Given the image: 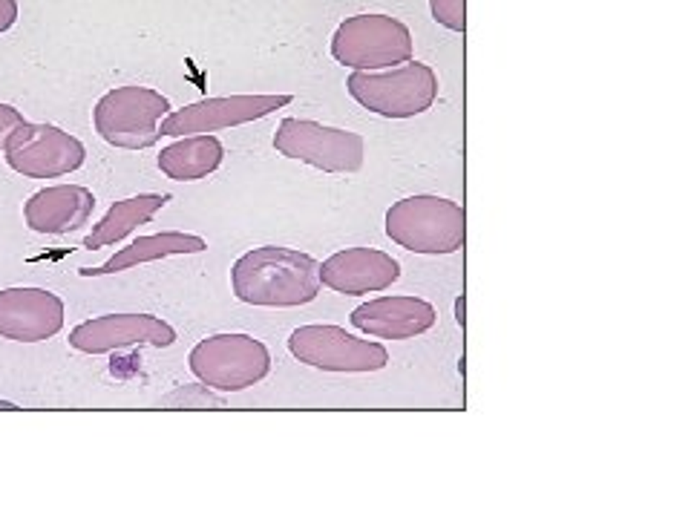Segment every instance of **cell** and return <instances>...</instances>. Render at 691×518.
Segmentation results:
<instances>
[{
    "label": "cell",
    "mask_w": 691,
    "mask_h": 518,
    "mask_svg": "<svg viewBox=\"0 0 691 518\" xmlns=\"http://www.w3.org/2000/svg\"><path fill=\"white\" fill-rule=\"evenodd\" d=\"M320 263L309 254L280 245H262L242 254L230 268V288L245 305L294 308L317 300Z\"/></svg>",
    "instance_id": "6da1fadb"
},
{
    "label": "cell",
    "mask_w": 691,
    "mask_h": 518,
    "mask_svg": "<svg viewBox=\"0 0 691 518\" xmlns=\"http://www.w3.org/2000/svg\"><path fill=\"white\" fill-rule=\"evenodd\" d=\"M386 237L412 254H455L467 242V214L444 196H406L386 211Z\"/></svg>",
    "instance_id": "7a4b0ae2"
},
{
    "label": "cell",
    "mask_w": 691,
    "mask_h": 518,
    "mask_svg": "<svg viewBox=\"0 0 691 518\" xmlns=\"http://www.w3.org/2000/svg\"><path fill=\"white\" fill-rule=\"evenodd\" d=\"M355 101L383 118H415L438 98V76L430 64L406 61V64L378 69H355L346 81Z\"/></svg>",
    "instance_id": "3957f363"
},
{
    "label": "cell",
    "mask_w": 691,
    "mask_h": 518,
    "mask_svg": "<svg viewBox=\"0 0 691 518\" xmlns=\"http://www.w3.org/2000/svg\"><path fill=\"white\" fill-rule=\"evenodd\" d=\"M171 109V101L150 86H116L99 98L92 125L107 144L121 150H148L159 144V125Z\"/></svg>",
    "instance_id": "277c9868"
},
{
    "label": "cell",
    "mask_w": 691,
    "mask_h": 518,
    "mask_svg": "<svg viewBox=\"0 0 691 518\" xmlns=\"http://www.w3.org/2000/svg\"><path fill=\"white\" fill-rule=\"evenodd\" d=\"M190 372L216 392L257 386L271 372L269 345L251 335H211L190 349Z\"/></svg>",
    "instance_id": "5b68a950"
},
{
    "label": "cell",
    "mask_w": 691,
    "mask_h": 518,
    "mask_svg": "<svg viewBox=\"0 0 691 518\" xmlns=\"http://www.w3.org/2000/svg\"><path fill=\"white\" fill-rule=\"evenodd\" d=\"M332 58L351 69H390L412 61V32L392 15L346 18L332 35Z\"/></svg>",
    "instance_id": "8992f818"
},
{
    "label": "cell",
    "mask_w": 691,
    "mask_h": 518,
    "mask_svg": "<svg viewBox=\"0 0 691 518\" xmlns=\"http://www.w3.org/2000/svg\"><path fill=\"white\" fill-rule=\"evenodd\" d=\"M274 150L323 173H358L366 156L360 133L320 125L309 118H283L274 133Z\"/></svg>",
    "instance_id": "52a82bcc"
},
{
    "label": "cell",
    "mask_w": 691,
    "mask_h": 518,
    "mask_svg": "<svg viewBox=\"0 0 691 518\" xmlns=\"http://www.w3.org/2000/svg\"><path fill=\"white\" fill-rule=\"evenodd\" d=\"M4 158L12 170L27 179H58L84 165L87 147L55 125H35L23 118L9 133Z\"/></svg>",
    "instance_id": "ba28073f"
},
{
    "label": "cell",
    "mask_w": 691,
    "mask_h": 518,
    "mask_svg": "<svg viewBox=\"0 0 691 518\" xmlns=\"http://www.w3.org/2000/svg\"><path fill=\"white\" fill-rule=\"evenodd\" d=\"M288 352L323 372H381L390 363V352L381 343L360 340L341 326H300L291 331Z\"/></svg>",
    "instance_id": "9c48e42d"
},
{
    "label": "cell",
    "mask_w": 691,
    "mask_h": 518,
    "mask_svg": "<svg viewBox=\"0 0 691 518\" xmlns=\"http://www.w3.org/2000/svg\"><path fill=\"white\" fill-rule=\"evenodd\" d=\"M291 95H228V98H202V101H193L181 109H171L162 125L159 133L171 135V139H179V135H197V133H216L225 127H237V125H248V121H257L271 116L274 109L288 107Z\"/></svg>",
    "instance_id": "30bf717a"
},
{
    "label": "cell",
    "mask_w": 691,
    "mask_h": 518,
    "mask_svg": "<svg viewBox=\"0 0 691 518\" xmlns=\"http://www.w3.org/2000/svg\"><path fill=\"white\" fill-rule=\"evenodd\" d=\"M173 343L176 328L153 314H101L84 320L69 331V345L84 354H107L133 345L167 349Z\"/></svg>",
    "instance_id": "8fae6325"
},
{
    "label": "cell",
    "mask_w": 691,
    "mask_h": 518,
    "mask_svg": "<svg viewBox=\"0 0 691 518\" xmlns=\"http://www.w3.org/2000/svg\"><path fill=\"white\" fill-rule=\"evenodd\" d=\"M64 328V300L46 288L0 291V337L15 343H44Z\"/></svg>",
    "instance_id": "7c38bea8"
},
{
    "label": "cell",
    "mask_w": 691,
    "mask_h": 518,
    "mask_svg": "<svg viewBox=\"0 0 691 518\" xmlns=\"http://www.w3.org/2000/svg\"><path fill=\"white\" fill-rule=\"evenodd\" d=\"M401 279V263L378 248H346L320 265V282L337 294L386 291Z\"/></svg>",
    "instance_id": "4fadbf2b"
},
{
    "label": "cell",
    "mask_w": 691,
    "mask_h": 518,
    "mask_svg": "<svg viewBox=\"0 0 691 518\" xmlns=\"http://www.w3.org/2000/svg\"><path fill=\"white\" fill-rule=\"evenodd\" d=\"M349 323L378 340H409L435 326V308L418 297H378L358 305Z\"/></svg>",
    "instance_id": "5bb4252c"
},
{
    "label": "cell",
    "mask_w": 691,
    "mask_h": 518,
    "mask_svg": "<svg viewBox=\"0 0 691 518\" xmlns=\"http://www.w3.org/2000/svg\"><path fill=\"white\" fill-rule=\"evenodd\" d=\"M95 211V196L90 188L81 184H52L38 193H32L23 205V222L35 233H50L64 237L84 228Z\"/></svg>",
    "instance_id": "9a60e30c"
},
{
    "label": "cell",
    "mask_w": 691,
    "mask_h": 518,
    "mask_svg": "<svg viewBox=\"0 0 691 518\" xmlns=\"http://www.w3.org/2000/svg\"><path fill=\"white\" fill-rule=\"evenodd\" d=\"M202 251H208V242H205L202 237H197V233L162 231V233H153V237H139L136 242H130L127 248L116 251L99 268H78V274L81 277H107V274H118V271L144 265V263H153V259L181 256V254H202Z\"/></svg>",
    "instance_id": "2e32d148"
},
{
    "label": "cell",
    "mask_w": 691,
    "mask_h": 518,
    "mask_svg": "<svg viewBox=\"0 0 691 518\" xmlns=\"http://www.w3.org/2000/svg\"><path fill=\"white\" fill-rule=\"evenodd\" d=\"M225 158L222 142L211 133L179 135V142L167 144L159 153V170L173 182H197L220 170Z\"/></svg>",
    "instance_id": "e0dca14e"
},
{
    "label": "cell",
    "mask_w": 691,
    "mask_h": 518,
    "mask_svg": "<svg viewBox=\"0 0 691 518\" xmlns=\"http://www.w3.org/2000/svg\"><path fill=\"white\" fill-rule=\"evenodd\" d=\"M167 202H171V193H139V196H130V199L116 202L110 211L101 216L99 225H92V231L81 239V248L95 251V248H107V245L121 242L139 225H148Z\"/></svg>",
    "instance_id": "ac0fdd59"
},
{
    "label": "cell",
    "mask_w": 691,
    "mask_h": 518,
    "mask_svg": "<svg viewBox=\"0 0 691 518\" xmlns=\"http://www.w3.org/2000/svg\"><path fill=\"white\" fill-rule=\"evenodd\" d=\"M156 409H228V403L205 384H185L156 401Z\"/></svg>",
    "instance_id": "d6986e66"
},
{
    "label": "cell",
    "mask_w": 691,
    "mask_h": 518,
    "mask_svg": "<svg viewBox=\"0 0 691 518\" xmlns=\"http://www.w3.org/2000/svg\"><path fill=\"white\" fill-rule=\"evenodd\" d=\"M430 12L435 23L453 29V32H464L467 29V12H464V0H430Z\"/></svg>",
    "instance_id": "ffe728a7"
},
{
    "label": "cell",
    "mask_w": 691,
    "mask_h": 518,
    "mask_svg": "<svg viewBox=\"0 0 691 518\" xmlns=\"http://www.w3.org/2000/svg\"><path fill=\"white\" fill-rule=\"evenodd\" d=\"M20 121H23V113H20L18 107L0 101V153H4V144H6V139H9V133L15 130Z\"/></svg>",
    "instance_id": "44dd1931"
},
{
    "label": "cell",
    "mask_w": 691,
    "mask_h": 518,
    "mask_svg": "<svg viewBox=\"0 0 691 518\" xmlns=\"http://www.w3.org/2000/svg\"><path fill=\"white\" fill-rule=\"evenodd\" d=\"M18 20V0H0V35L9 32Z\"/></svg>",
    "instance_id": "7402d4cb"
},
{
    "label": "cell",
    "mask_w": 691,
    "mask_h": 518,
    "mask_svg": "<svg viewBox=\"0 0 691 518\" xmlns=\"http://www.w3.org/2000/svg\"><path fill=\"white\" fill-rule=\"evenodd\" d=\"M458 323H461V328H464V297L458 300Z\"/></svg>",
    "instance_id": "603a6c76"
},
{
    "label": "cell",
    "mask_w": 691,
    "mask_h": 518,
    "mask_svg": "<svg viewBox=\"0 0 691 518\" xmlns=\"http://www.w3.org/2000/svg\"><path fill=\"white\" fill-rule=\"evenodd\" d=\"M0 409H18V406L12 403V401H0Z\"/></svg>",
    "instance_id": "cb8c5ba5"
}]
</instances>
